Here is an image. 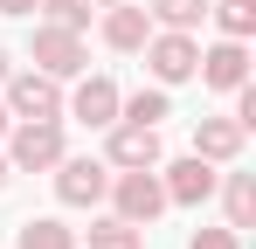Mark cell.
<instances>
[{
	"instance_id": "23",
	"label": "cell",
	"mask_w": 256,
	"mask_h": 249,
	"mask_svg": "<svg viewBox=\"0 0 256 249\" xmlns=\"http://www.w3.org/2000/svg\"><path fill=\"white\" fill-rule=\"evenodd\" d=\"M7 124H14V118H7V104H0V132H7Z\"/></svg>"
},
{
	"instance_id": "6",
	"label": "cell",
	"mask_w": 256,
	"mask_h": 249,
	"mask_svg": "<svg viewBox=\"0 0 256 249\" xmlns=\"http://www.w3.org/2000/svg\"><path fill=\"white\" fill-rule=\"evenodd\" d=\"M62 160V132H56V118H21L14 124V166L21 173H42V166Z\"/></svg>"
},
{
	"instance_id": "19",
	"label": "cell",
	"mask_w": 256,
	"mask_h": 249,
	"mask_svg": "<svg viewBox=\"0 0 256 249\" xmlns=\"http://www.w3.org/2000/svg\"><path fill=\"white\" fill-rule=\"evenodd\" d=\"M118 111H125L132 124H160V118H166V90H138V97L118 104Z\"/></svg>"
},
{
	"instance_id": "2",
	"label": "cell",
	"mask_w": 256,
	"mask_h": 249,
	"mask_svg": "<svg viewBox=\"0 0 256 249\" xmlns=\"http://www.w3.org/2000/svg\"><path fill=\"white\" fill-rule=\"evenodd\" d=\"M7 118H62V90L42 70H7Z\"/></svg>"
},
{
	"instance_id": "1",
	"label": "cell",
	"mask_w": 256,
	"mask_h": 249,
	"mask_svg": "<svg viewBox=\"0 0 256 249\" xmlns=\"http://www.w3.org/2000/svg\"><path fill=\"white\" fill-rule=\"evenodd\" d=\"M104 194L118 201V222H132V228H146V222H152V214L166 208V187H160V180H152L146 166H125V173H118V180H111Z\"/></svg>"
},
{
	"instance_id": "14",
	"label": "cell",
	"mask_w": 256,
	"mask_h": 249,
	"mask_svg": "<svg viewBox=\"0 0 256 249\" xmlns=\"http://www.w3.org/2000/svg\"><path fill=\"white\" fill-rule=\"evenodd\" d=\"M222 194H228V228H250V222H256V180H250V173H228Z\"/></svg>"
},
{
	"instance_id": "5",
	"label": "cell",
	"mask_w": 256,
	"mask_h": 249,
	"mask_svg": "<svg viewBox=\"0 0 256 249\" xmlns=\"http://www.w3.org/2000/svg\"><path fill=\"white\" fill-rule=\"evenodd\" d=\"M104 187H111L104 160H56V201L62 208H97Z\"/></svg>"
},
{
	"instance_id": "4",
	"label": "cell",
	"mask_w": 256,
	"mask_h": 249,
	"mask_svg": "<svg viewBox=\"0 0 256 249\" xmlns=\"http://www.w3.org/2000/svg\"><path fill=\"white\" fill-rule=\"evenodd\" d=\"M84 35H70V28H56V21H48V28H35V70H42V76H84Z\"/></svg>"
},
{
	"instance_id": "17",
	"label": "cell",
	"mask_w": 256,
	"mask_h": 249,
	"mask_svg": "<svg viewBox=\"0 0 256 249\" xmlns=\"http://www.w3.org/2000/svg\"><path fill=\"white\" fill-rule=\"evenodd\" d=\"M138 236H146V228H132V222L111 214V222H97V228H90V249H138Z\"/></svg>"
},
{
	"instance_id": "22",
	"label": "cell",
	"mask_w": 256,
	"mask_h": 249,
	"mask_svg": "<svg viewBox=\"0 0 256 249\" xmlns=\"http://www.w3.org/2000/svg\"><path fill=\"white\" fill-rule=\"evenodd\" d=\"M0 83H7V48H0Z\"/></svg>"
},
{
	"instance_id": "15",
	"label": "cell",
	"mask_w": 256,
	"mask_h": 249,
	"mask_svg": "<svg viewBox=\"0 0 256 249\" xmlns=\"http://www.w3.org/2000/svg\"><path fill=\"white\" fill-rule=\"evenodd\" d=\"M208 14L222 21V35H236V42L256 28V0H208Z\"/></svg>"
},
{
	"instance_id": "13",
	"label": "cell",
	"mask_w": 256,
	"mask_h": 249,
	"mask_svg": "<svg viewBox=\"0 0 256 249\" xmlns=\"http://www.w3.org/2000/svg\"><path fill=\"white\" fill-rule=\"evenodd\" d=\"M14 249H76V228H62V222H21V236H14Z\"/></svg>"
},
{
	"instance_id": "9",
	"label": "cell",
	"mask_w": 256,
	"mask_h": 249,
	"mask_svg": "<svg viewBox=\"0 0 256 249\" xmlns=\"http://www.w3.org/2000/svg\"><path fill=\"white\" fill-rule=\"evenodd\" d=\"M111 166H160V132L118 118L111 124Z\"/></svg>"
},
{
	"instance_id": "20",
	"label": "cell",
	"mask_w": 256,
	"mask_h": 249,
	"mask_svg": "<svg viewBox=\"0 0 256 249\" xmlns=\"http://www.w3.org/2000/svg\"><path fill=\"white\" fill-rule=\"evenodd\" d=\"M187 249H242V228H201Z\"/></svg>"
},
{
	"instance_id": "12",
	"label": "cell",
	"mask_w": 256,
	"mask_h": 249,
	"mask_svg": "<svg viewBox=\"0 0 256 249\" xmlns=\"http://www.w3.org/2000/svg\"><path fill=\"white\" fill-rule=\"evenodd\" d=\"M194 152H201V160H236V152H242V124L236 118H201Z\"/></svg>"
},
{
	"instance_id": "11",
	"label": "cell",
	"mask_w": 256,
	"mask_h": 249,
	"mask_svg": "<svg viewBox=\"0 0 256 249\" xmlns=\"http://www.w3.org/2000/svg\"><path fill=\"white\" fill-rule=\"evenodd\" d=\"M146 35H152V14H146V7L118 0V7L104 14V42H111V48H146Z\"/></svg>"
},
{
	"instance_id": "21",
	"label": "cell",
	"mask_w": 256,
	"mask_h": 249,
	"mask_svg": "<svg viewBox=\"0 0 256 249\" xmlns=\"http://www.w3.org/2000/svg\"><path fill=\"white\" fill-rule=\"evenodd\" d=\"M0 14H35V0H0Z\"/></svg>"
},
{
	"instance_id": "10",
	"label": "cell",
	"mask_w": 256,
	"mask_h": 249,
	"mask_svg": "<svg viewBox=\"0 0 256 249\" xmlns=\"http://www.w3.org/2000/svg\"><path fill=\"white\" fill-rule=\"evenodd\" d=\"M201 76L214 83V90H236V83H250V56H242V42H214V48H201V62H194Z\"/></svg>"
},
{
	"instance_id": "8",
	"label": "cell",
	"mask_w": 256,
	"mask_h": 249,
	"mask_svg": "<svg viewBox=\"0 0 256 249\" xmlns=\"http://www.w3.org/2000/svg\"><path fill=\"white\" fill-rule=\"evenodd\" d=\"M118 83L111 76H84L76 83V97H70V118H84V124H118Z\"/></svg>"
},
{
	"instance_id": "25",
	"label": "cell",
	"mask_w": 256,
	"mask_h": 249,
	"mask_svg": "<svg viewBox=\"0 0 256 249\" xmlns=\"http://www.w3.org/2000/svg\"><path fill=\"white\" fill-rule=\"evenodd\" d=\"M97 7H118V0H97Z\"/></svg>"
},
{
	"instance_id": "16",
	"label": "cell",
	"mask_w": 256,
	"mask_h": 249,
	"mask_svg": "<svg viewBox=\"0 0 256 249\" xmlns=\"http://www.w3.org/2000/svg\"><path fill=\"white\" fill-rule=\"evenodd\" d=\"M146 14H152V21H166V28H194V21L208 14V0H152Z\"/></svg>"
},
{
	"instance_id": "3",
	"label": "cell",
	"mask_w": 256,
	"mask_h": 249,
	"mask_svg": "<svg viewBox=\"0 0 256 249\" xmlns=\"http://www.w3.org/2000/svg\"><path fill=\"white\" fill-rule=\"evenodd\" d=\"M194 62H201V48L187 28H166V35H146V70L160 83H187L194 76Z\"/></svg>"
},
{
	"instance_id": "24",
	"label": "cell",
	"mask_w": 256,
	"mask_h": 249,
	"mask_svg": "<svg viewBox=\"0 0 256 249\" xmlns=\"http://www.w3.org/2000/svg\"><path fill=\"white\" fill-rule=\"evenodd\" d=\"M0 187H7V160H0Z\"/></svg>"
},
{
	"instance_id": "7",
	"label": "cell",
	"mask_w": 256,
	"mask_h": 249,
	"mask_svg": "<svg viewBox=\"0 0 256 249\" xmlns=\"http://www.w3.org/2000/svg\"><path fill=\"white\" fill-rule=\"evenodd\" d=\"M160 187H166V201H173V208H201L222 180H214V160H201V152H194V160H173Z\"/></svg>"
},
{
	"instance_id": "18",
	"label": "cell",
	"mask_w": 256,
	"mask_h": 249,
	"mask_svg": "<svg viewBox=\"0 0 256 249\" xmlns=\"http://www.w3.org/2000/svg\"><path fill=\"white\" fill-rule=\"evenodd\" d=\"M35 7H42L56 28H70V35H84V28H90V7H84V0H35Z\"/></svg>"
}]
</instances>
